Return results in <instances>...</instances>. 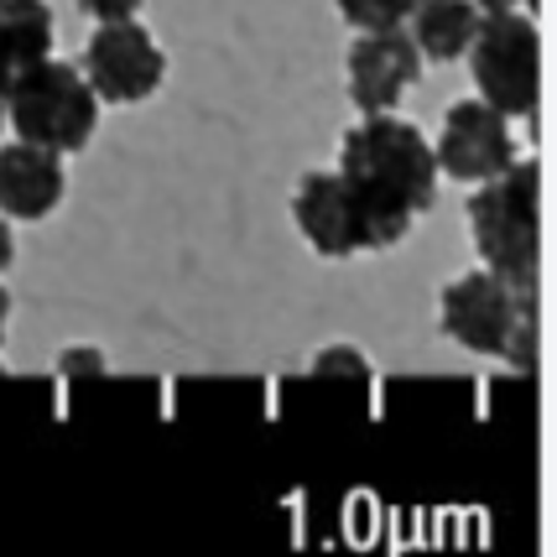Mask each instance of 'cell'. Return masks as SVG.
<instances>
[{"label":"cell","instance_id":"5b68a950","mask_svg":"<svg viewBox=\"0 0 557 557\" xmlns=\"http://www.w3.org/2000/svg\"><path fill=\"white\" fill-rule=\"evenodd\" d=\"M84 78L99 95V104H136L151 99L168 78V52L157 48V37L136 16L125 22H99L89 48H84Z\"/></svg>","mask_w":557,"mask_h":557},{"label":"cell","instance_id":"277c9868","mask_svg":"<svg viewBox=\"0 0 557 557\" xmlns=\"http://www.w3.org/2000/svg\"><path fill=\"white\" fill-rule=\"evenodd\" d=\"M469 78L485 104H495L506 121L536 115L542 99V32L527 11H490L469 37Z\"/></svg>","mask_w":557,"mask_h":557},{"label":"cell","instance_id":"6da1fadb","mask_svg":"<svg viewBox=\"0 0 557 557\" xmlns=\"http://www.w3.org/2000/svg\"><path fill=\"white\" fill-rule=\"evenodd\" d=\"M339 172H344V183L355 188V198L364 203L381 250L407 240L412 219L422 209H433V198H437L433 141L412 121H401L396 110L360 115V125L344 131Z\"/></svg>","mask_w":557,"mask_h":557},{"label":"cell","instance_id":"5bb4252c","mask_svg":"<svg viewBox=\"0 0 557 557\" xmlns=\"http://www.w3.org/2000/svg\"><path fill=\"white\" fill-rule=\"evenodd\" d=\"M58 370H63V381H84V375H104V355L99 349H63V360H58Z\"/></svg>","mask_w":557,"mask_h":557},{"label":"cell","instance_id":"52a82bcc","mask_svg":"<svg viewBox=\"0 0 557 557\" xmlns=\"http://www.w3.org/2000/svg\"><path fill=\"white\" fill-rule=\"evenodd\" d=\"M527 308H532V297H521L500 271L485 267L443 287L437 318H443V334L454 344H463L469 355H500L510 323L527 313Z\"/></svg>","mask_w":557,"mask_h":557},{"label":"cell","instance_id":"30bf717a","mask_svg":"<svg viewBox=\"0 0 557 557\" xmlns=\"http://www.w3.org/2000/svg\"><path fill=\"white\" fill-rule=\"evenodd\" d=\"M69 194L63 157L48 146H32L16 136V146H0V214L5 219H48Z\"/></svg>","mask_w":557,"mask_h":557},{"label":"cell","instance_id":"2e32d148","mask_svg":"<svg viewBox=\"0 0 557 557\" xmlns=\"http://www.w3.org/2000/svg\"><path fill=\"white\" fill-rule=\"evenodd\" d=\"M16 261V235H11V219L0 214V271Z\"/></svg>","mask_w":557,"mask_h":557},{"label":"cell","instance_id":"9c48e42d","mask_svg":"<svg viewBox=\"0 0 557 557\" xmlns=\"http://www.w3.org/2000/svg\"><path fill=\"white\" fill-rule=\"evenodd\" d=\"M417 73H422V52L407 37V26L360 32L349 42V58H344V84H349V99H355L360 115L396 110L401 95L417 84Z\"/></svg>","mask_w":557,"mask_h":557},{"label":"cell","instance_id":"7c38bea8","mask_svg":"<svg viewBox=\"0 0 557 557\" xmlns=\"http://www.w3.org/2000/svg\"><path fill=\"white\" fill-rule=\"evenodd\" d=\"M52 52V5L48 0H0V73L32 69Z\"/></svg>","mask_w":557,"mask_h":557},{"label":"cell","instance_id":"ba28073f","mask_svg":"<svg viewBox=\"0 0 557 557\" xmlns=\"http://www.w3.org/2000/svg\"><path fill=\"white\" fill-rule=\"evenodd\" d=\"M433 157H437V172H448L459 183H485V177H495L500 168L516 162V136H510V121L495 104L459 99L443 115Z\"/></svg>","mask_w":557,"mask_h":557},{"label":"cell","instance_id":"8fae6325","mask_svg":"<svg viewBox=\"0 0 557 557\" xmlns=\"http://www.w3.org/2000/svg\"><path fill=\"white\" fill-rule=\"evenodd\" d=\"M401 26H407V37L417 42L422 58L454 63V58H463L474 26H480V11H474V0H417Z\"/></svg>","mask_w":557,"mask_h":557},{"label":"cell","instance_id":"e0dca14e","mask_svg":"<svg viewBox=\"0 0 557 557\" xmlns=\"http://www.w3.org/2000/svg\"><path fill=\"white\" fill-rule=\"evenodd\" d=\"M521 0H474V11L480 16H490V11H516ZM527 16H536V0H527Z\"/></svg>","mask_w":557,"mask_h":557},{"label":"cell","instance_id":"3957f363","mask_svg":"<svg viewBox=\"0 0 557 557\" xmlns=\"http://www.w3.org/2000/svg\"><path fill=\"white\" fill-rule=\"evenodd\" d=\"M5 125L32 146H48L58 157L84 151L99 125V95L78 63H58V58H37L32 69L11 73L5 84Z\"/></svg>","mask_w":557,"mask_h":557},{"label":"cell","instance_id":"7a4b0ae2","mask_svg":"<svg viewBox=\"0 0 557 557\" xmlns=\"http://www.w3.org/2000/svg\"><path fill=\"white\" fill-rule=\"evenodd\" d=\"M469 235L490 271H500L521 297H532L536 261H542V168H536V157H516L510 168H500L474 188Z\"/></svg>","mask_w":557,"mask_h":557},{"label":"cell","instance_id":"d6986e66","mask_svg":"<svg viewBox=\"0 0 557 557\" xmlns=\"http://www.w3.org/2000/svg\"><path fill=\"white\" fill-rule=\"evenodd\" d=\"M5 84H11V78L0 73V125H5Z\"/></svg>","mask_w":557,"mask_h":557},{"label":"cell","instance_id":"9a60e30c","mask_svg":"<svg viewBox=\"0 0 557 557\" xmlns=\"http://www.w3.org/2000/svg\"><path fill=\"white\" fill-rule=\"evenodd\" d=\"M84 5V16H95V22H125V16H136L146 0H78Z\"/></svg>","mask_w":557,"mask_h":557},{"label":"cell","instance_id":"ac0fdd59","mask_svg":"<svg viewBox=\"0 0 557 557\" xmlns=\"http://www.w3.org/2000/svg\"><path fill=\"white\" fill-rule=\"evenodd\" d=\"M5 329H11V292L0 282V344H5Z\"/></svg>","mask_w":557,"mask_h":557},{"label":"cell","instance_id":"8992f818","mask_svg":"<svg viewBox=\"0 0 557 557\" xmlns=\"http://www.w3.org/2000/svg\"><path fill=\"white\" fill-rule=\"evenodd\" d=\"M292 219L302 230V240L313 245L318 256L344 261V256H364L381 250L375 224L364 214V203L355 198V188L344 183V172H302L297 194H292Z\"/></svg>","mask_w":557,"mask_h":557},{"label":"cell","instance_id":"4fadbf2b","mask_svg":"<svg viewBox=\"0 0 557 557\" xmlns=\"http://www.w3.org/2000/svg\"><path fill=\"white\" fill-rule=\"evenodd\" d=\"M417 0H339V16L355 32H386V26H401L412 16Z\"/></svg>","mask_w":557,"mask_h":557}]
</instances>
